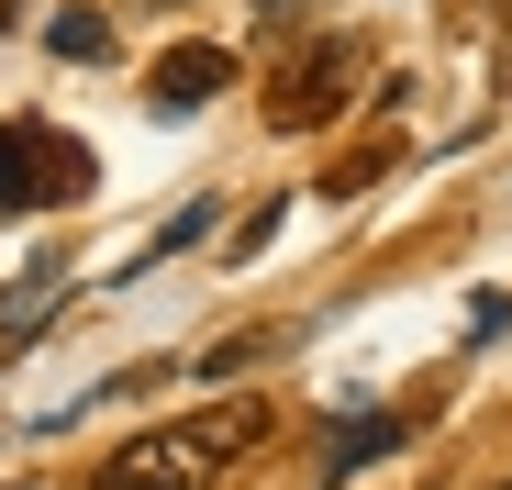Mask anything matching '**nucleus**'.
<instances>
[{
  "label": "nucleus",
  "mask_w": 512,
  "mask_h": 490,
  "mask_svg": "<svg viewBox=\"0 0 512 490\" xmlns=\"http://www.w3.org/2000/svg\"><path fill=\"white\" fill-rule=\"evenodd\" d=\"M90 190V145L45 134V123H0V212H34V201H78Z\"/></svg>",
  "instance_id": "2"
},
{
  "label": "nucleus",
  "mask_w": 512,
  "mask_h": 490,
  "mask_svg": "<svg viewBox=\"0 0 512 490\" xmlns=\"http://www.w3.org/2000/svg\"><path fill=\"white\" fill-rule=\"evenodd\" d=\"M212 90H234V45H167V56L145 67V101H156L167 123H190Z\"/></svg>",
  "instance_id": "4"
},
{
  "label": "nucleus",
  "mask_w": 512,
  "mask_h": 490,
  "mask_svg": "<svg viewBox=\"0 0 512 490\" xmlns=\"http://www.w3.org/2000/svg\"><path fill=\"white\" fill-rule=\"evenodd\" d=\"M245 357H268V335H234V346H212V357H190V368H201V379H234Z\"/></svg>",
  "instance_id": "9"
},
{
  "label": "nucleus",
  "mask_w": 512,
  "mask_h": 490,
  "mask_svg": "<svg viewBox=\"0 0 512 490\" xmlns=\"http://www.w3.org/2000/svg\"><path fill=\"white\" fill-rule=\"evenodd\" d=\"M346 78H357V45H346V34H323L312 56H290V78H279L268 123H279V134H312V123H334V112H346Z\"/></svg>",
  "instance_id": "3"
},
{
  "label": "nucleus",
  "mask_w": 512,
  "mask_h": 490,
  "mask_svg": "<svg viewBox=\"0 0 512 490\" xmlns=\"http://www.w3.org/2000/svg\"><path fill=\"white\" fill-rule=\"evenodd\" d=\"M268 12H312V0H268Z\"/></svg>",
  "instance_id": "10"
},
{
  "label": "nucleus",
  "mask_w": 512,
  "mask_h": 490,
  "mask_svg": "<svg viewBox=\"0 0 512 490\" xmlns=\"http://www.w3.org/2000/svg\"><path fill=\"white\" fill-rule=\"evenodd\" d=\"M390 446H401V413H346V424L323 435V479H357V468L390 457Z\"/></svg>",
  "instance_id": "5"
},
{
  "label": "nucleus",
  "mask_w": 512,
  "mask_h": 490,
  "mask_svg": "<svg viewBox=\"0 0 512 490\" xmlns=\"http://www.w3.org/2000/svg\"><path fill=\"white\" fill-rule=\"evenodd\" d=\"M45 45H56L67 67H101V56H112V23H101V12H56V23H45Z\"/></svg>",
  "instance_id": "6"
},
{
  "label": "nucleus",
  "mask_w": 512,
  "mask_h": 490,
  "mask_svg": "<svg viewBox=\"0 0 512 490\" xmlns=\"http://www.w3.org/2000/svg\"><path fill=\"white\" fill-rule=\"evenodd\" d=\"M56 301H67V290H56V279H23V290H12V301H0V335H12V346H23V335H34V323H45V312H56Z\"/></svg>",
  "instance_id": "7"
},
{
  "label": "nucleus",
  "mask_w": 512,
  "mask_h": 490,
  "mask_svg": "<svg viewBox=\"0 0 512 490\" xmlns=\"http://www.w3.org/2000/svg\"><path fill=\"white\" fill-rule=\"evenodd\" d=\"M201 234H212V201H190V212H179V223H167V234H156V245H145V268H156V257H179V245H201Z\"/></svg>",
  "instance_id": "8"
},
{
  "label": "nucleus",
  "mask_w": 512,
  "mask_h": 490,
  "mask_svg": "<svg viewBox=\"0 0 512 490\" xmlns=\"http://www.w3.org/2000/svg\"><path fill=\"white\" fill-rule=\"evenodd\" d=\"M256 446H268V401H223V413H201V424L145 435V446L123 457V490H201V479H223V468L256 457Z\"/></svg>",
  "instance_id": "1"
},
{
  "label": "nucleus",
  "mask_w": 512,
  "mask_h": 490,
  "mask_svg": "<svg viewBox=\"0 0 512 490\" xmlns=\"http://www.w3.org/2000/svg\"><path fill=\"white\" fill-rule=\"evenodd\" d=\"M101 490H123V468H112V479H101Z\"/></svg>",
  "instance_id": "11"
}]
</instances>
